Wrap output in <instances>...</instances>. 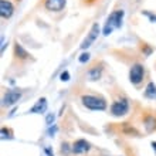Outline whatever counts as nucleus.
Segmentation results:
<instances>
[{
    "label": "nucleus",
    "instance_id": "f257e3e1",
    "mask_svg": "<svg viewBox=\"0 0 156 156\" xmlns=\"http://www.w3.org/2000/svg\"><path fill=\"white\" fill-rule=\"evenodd\" d=\"M82 105L91 111H104L107 109V102L99 95H84L82 97Z\"/></svg>",
    "mask_w": 156,
    "mask_h": 156
},
{
    "label": "nucleus",
    "instance_id": "f03ea898",
    "mask_svg": "<svg viewBox=\"0 0 156 156\" xmlns=\"http://www.w3.org/2000/svg\"><path fill=\"white\" fill-rule=\"evenodd\" d=\"M122 16H123V12H122V10H116V12H114L111 16L108 17L107 23H105V27H104V34H105V36L111 34L112 30L121 26Z\"/></svg>",
    "mask_w": 156,
    "mask_h": 156
},
{
    "label": "nucleus",
    "instance_id": "7ed1b4c3",
    "mask_svg": "<svg viewBox=\"0 0 156 156\" xmlns=\"http://www.w3.org/2000/svg\"><path fill=\"white\" fill-rule=\"evenodd\" d=\"M144 75H145L144 66L142 64H133L131 67V71H129V81L133 85H139L140 82L144 81Z\"/></svg>",
    "mask_w": 156,
    "mask_h": 156
},
{
    "label": "nucleus",
    "instance_id": "20e7f679",
    "mask_svg": "<svg viewBox=\"0 0 156 156\" xmlns=\"http://www.w3.org/2000/svg\"><path fill=\"white\" fill-rule=\"evenodd\" d=\"M129 109V104H128V99L126 98H121V99H116L115 102L112 104L111 107V114L114 116H122L125 115Z\"/></svg>",
    "mask_w": 156,
    "mask_h": 156
},
{
    "label": "nucleus",
    "instance_id": "39448f33",
    "mask_svg": "<svg viewBox=\"0 0 156 156\" xmlns=\"http://www.w3.org/2000/svg\"><path fill=\"white\" fill-rule=\"evenodd\" d=\"M67 0H45L44 7L50 12H61L66 7Z\"/></svg>",
    "mask_w": 156,
    "mask_h": 156
},
{
    "label": "nucleus",
    "instance_id": "423d86ee",
    "mask_svg": "<svg viewBox=\"0 0 156 156\" xmlns=\"http://www.w3.org/2000/svg\"><path fill=\"white\" fill-rule=\"evenodd\" d=\"M20 97H21L20 91H16V90L9 91V92H6V95L3 97V105L10 107V105H13V104H16L17 101L20 99Z\"/></svg>",
    "mask_w": 156,
    "mask_h": 156
},
{
    "label": "nucleus",
    "instance_id": "0eeeda50",
    "mask_svg": "<svg viewBox=\"0 0 156 156\" xmlns=\"http://www.w3.org/2000/svg\"><path fill=\"white\" fill-rule=\"evenodd\" d=\"M13 12H14V7L9 0H0V14L3 19H10Z\"/></svg>",
    "mask_w": 156,
    "mask_h": 156
},
{
    "label": "nucleus",
    "instance_id": "6e6552de",
    "mask_svg": "<svg viewBox=\"0 0 156 156\" xmlns=\"http://www.w3.org/2000/svg\"><path fill=\"white\" fill-rule=\"evenodd\" d=\"M73 152L75 153V155H80V153H85L88 149H90V144L87 142V140L84 139H78L75 140L74 144H73Z\"/></svg>",
    "mask_w": 156,
    "mask_h": 156
},
{
    "label": "nucleus",
    "instance_id": "1a4fd4ad",
    "mask_svg": "<svg viewBox=\"0 0 156 156\" xmlns=\"http://www.w3.org/2000/svg\"><path fill=\"white\" fill-rule=\"evenodd\" d=\"M98 33H99V27H98V24H94L92 26V29H91V31H90V34H88V37L84 40V43H82V45H81V48H87V47H90L91 45V43L97 38V36H98Z\"/></svg>",
    "mask_w": 156,
    "mask_h": 156
},
{
    "label": "nucleus",
    "instance_id": "9d476101",
    "mask_svg": "<svg viewBox=\"0 0 156 156\" xmlns=\"http://www.w3.org/2000/svg\"><path fill=\"white\" fill-rule=\"evenodd\" d=\"M14 57H16L17 60L26 61V60H29V58H30V54L27 53L23 47H21V44L16 43V44H14Z\"/></svg>",
    "mask_w": 156,
    "mask_h": 156
},
{
    "label": "nucleus",
    "instance_id": "9b49d317",
    "mask_svg": "<svg viewBox=\"0 0 156 156\" xmlns=\"http://www.w3.org/2000/svg\"><path fill=\"white\" fill-rule=\"evenodd\" d=\"M47 109V99L45 98H40L37 102L34 104V107L30 109L31 114H43Z\"/></svg>",
    "mask_w": 156,
    "mask_h": 156
},
{
    "label": "nucleus",
    "instance_id": "f8f14e48",
    "mask_svg": "<svg viewBox=\"0 0 156 156\" xmlns=\"http://www.w3.org/2000/svg\"><path fill=\"white\" fill-rule=\"evenodd\" d=\"M144 123H145V128L148 132H152L156 129V118L153 115H146L144 118Z\"/></svg>",
    "mask_w": 156,
    "mask_h": 156
},
{
    "label": "nucleus",
    "instance_id": "ddd939ff",
    "mask_svg": "<svg viewBox=\"0 0 156 156\" xmlns=\"http://www.w3.org/2000/svg\"><path fill=\"white\" fill-rule=\"evenodd\" d=\"M145 95L148 97V98H155L156 99V85L153 82H149L148 87H146V91H145Z\"/></svg>",
    "mask_w": 156,
    "mask_h": 156
},
{
    "label": "nucleus",
    "instance_id": "4468645a",
    "mask_svg": "<svg viewBox=\"0 0 156 156\" xmlns=\"http://www.w3.org/2000/svg\"><path fill=\"white\" fill-rule=\"evenodd\" d=\"M88 58H90V54H82L81 57H80V61L81 62H85V61H88Z\"/></svg>",
    "mask_w": 156,
    "mask_h": 156
},
{
    "label": "nucleus",
    "instance_id": "2eb2a0df",
    "mask_svg": "<svg viewBox=\"0 0 156 156\" xmlns=\"http://www.w3.org/2000/svg\"><path fill=\"white\" fill-rule=\"evenodd\" d=\"M61 80L62 81H68V80H70V74H68L67 71H64V73L61 74Z\"/></svg>",
    "mask_w": 156,
    "mask_h": 156
},
{
    "label": "nucleus",
    "instance_id": "dca6fc26",
    "mask_svg": "<svg viewBox=\"0 0 156 156\" xmlns=\"http://www.w3.org/2000/svg\"><path fill=\"white\" fill-rule=\"evenodd\" d=\"M53 119H54L53 115H48V116H47V123H51V122H53Z\"/></svg>",
    "mask_w": 156,
    "mask_h": 156
},
{
    "label": "nucleus",
    "instance_id": "f3484780",
    "mask_svg": "<svg viewBox=\"0 0 156 156\" xmlns=\"http://www.w3.org/2000/svg\"><path fill=\"white\" fill-rule=\"evenodd\" d=\"M84 2H85V3H88V4H90V3H94L95 0H84Z\"/></svg>",
    "mask_w": 156,
    "mask_h": 156
},
{
    "label": "nucleus",
    "instance_id": "a211bd4d",
    "mask_svg": "<svg viewBox=\"0 0 156 156\" xmlns=\"http://www.w3.org/2000/svg\"><path fill=\"white\" fill-rule=\"evenodd\" d=\"M152 146H153V149H155V151H156V142H153V144H152Z\"/></svg>",
    "mask_w": 156,
    "mask_h": 156
}]
</instances>
